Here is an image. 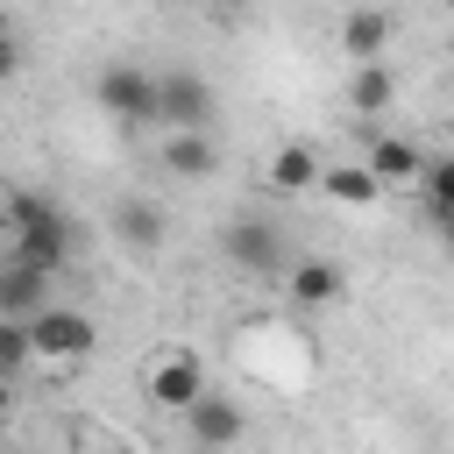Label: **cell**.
<instances>
[{
	"instance_id": "1",
	"label": "cell",
	"mask_w": 454,
	"mask_h": 454,
	"mask_svg": "<svg viewBox=\"0 0 454 454\" xmlns=\"http://www.w3.org/2000/svg\"><path fill=\"white\" fill-rule=\"evenodd\" d=\"M7 255L57 277L71 262V220L50 199H35V192H7Z\"/></svg>"
},
{
	"instance_id": "2",
	"label": "cell",
	"mask_w": 454,
	"mask_h": 454,
	"mask_svg": "<svg viewBox=\"0 0 454 454\" xmlns=\"http://www.w3.org/2000/svg\"><path fill=\"white\" fill-rule=\"evenodd\" d=\"M92 92H99V106H106L121 128L163 121V78H156V71H142V64H106Z\"/></svg>"
},
{
	"instance_id": "3",
	"label": "cell",
	"mask_w": 454,
	"mask_h": 454,
	"mask_svg": "<svg viewBox=\"0 0 454 454\" xmlns=\"http://www.w3.org/2000/svg\"><path fill=\"white\" fill-rule=\"evenodd\" d=\"M220 248H227V262L248 270V277H284V270H291V262H284V234H277L262 213L227 220V227H220Z\"/></svg>"
},
{
	"instance_id": "4",
	"label": "cell",
	"mask_w": 454,
	"mask_h": 454,
	"mask_svg": "<svg viewBox=\"0 0 454 454\" xmlns=\"http://www.w3.org/2000/svg\"><path fill=\"white\" fill-rule=\"evenodd\" d=\"M213 390H206V362L192 355V348H170V355H156V369H149V404H163V411H192V404H206Z\"/></svg>"
},
{
	"instance_id": "5",
	"label": "cell",
	"mask_w": 454,
	"mask_h": 454,
	"mask_svg": "<svg viewBox=\"0 0 454 454\" xmlns=\"http://www.w3.org/2000/svg\"><path fill=\"white\" fill-rule=\"evenodd\" d=\"M92 348H99L92 312H78V305H50V312L35 319V355H43V362H85Z\"/></svg>"
},
{
	"instance_id": "6",
	"label": "cell",
	"mask_w": 454,
	"mask_h": 454,
	"mask_svg": "<svg viewBox=\"0 0 454 454\" xmlns=\"http://www.w3.org/2000/svg\"><path fill=\"white\" fill-rule=\"evenodd\" d=\"M163 128L170 135H206L213 128V85L199 71H163Z\"/></svg>"
},
{
	"instance_id": "7",
	"label": "cell",
	"mask_w": 454,
	"mask_h": 454,
	"mask_svg": "<svg viewBox=\"0 0 454 454\" xmlns=\"http://www.w3.org/2000/svg\"><path fill=\"white\" fill-rule=\"evenodd\" d=\"M50 284H57L50 270H35V262H14V255H7V262H0V319H28V326H35V319L57 305V291H50Z\"/></svg>"
},
{
	"instance_id": "8",
	"label": "cell",
	"mask_w": 454,
	"mask_h": 454,
	"mask_svg": "<svg viewBox=\"0 0 454 454\" xmlns=\"http://www.w3.org/2000/svg\"><path fill=\"white\" fill-rule=\"evenodd\" d=\"M184 433H192V447L199 454H227V447H241V433H248V411L234 404V397H206V404H192L184 411Z\"/></svg>"
},
{
	"instance_id": "9",
	"label": "cell",
	"mask_w": 454,
	"mask_h": 454,
	"mask_svg": "<svg viewBox=\"0 0 454 454\" xmlns=\"http://www.w3.org/2000/svg\"><path fill=\"white\" fill-rule=\"evenodd\" d=\"M106 220H114V241H121V248H135V255H156V248H163V234H170L163 206H156V199H142V192H135V199H114V213H106Z\"/></svg>"
},
{
	"instance_id": "10",
	"label": "cell",
	"mask_w": 454,
	"mask_h": 454,
	"mask_svg": "<svg viewBox=\"0 0 454 454\" xmlns=\"http://www.w3.org/2000/svg\"><path fill=\"white\" fill-rule=\"evenodd\" d=\"M284 291H291V305L319 312V305H340V298H348V270L326 262V255H305V262L284 270Z\"/></svg>"
},
{
	"instance_id": "11",
	"label": "cell",
	"mask_w": 454,
	"mask_h": 454,
	"mask_svg": "<svg viewBox=\"0 0 454 454\" xmlns=\"http://www.w3.org/2000/svg\"><path fill=\"white\" fill-rule=\"evenodd\" d=\"M390 35H397V21H390L383 7H348V14H340V50H348L355 64H383Z\"/></svg>"
},
{
	"instance_id": "12",
	"label": "cell",
	"mask_w": 454,
	"mask_h": 454,
	"mask_svg": "<svg viewBox=\"0 0 454 454\" xmlns=\"http://www.w3.org/2000/svg\"><path fill=\"white\" fill-rule=\"evenodd\" d=\"M163 170H170V177H184V184L213 177V170H220L213 135H163Z\"/></svg>"
},
{
	"instance_id": "13",
	"label": "cell",
	"mask_w": 454,
	"mask_h": 454,
	"mask_svg": "<svg viewBox=\"0 0 454 454\" xmlns=\"http://www.w3.org/2000/svg\"><path fill=\"white\" fill-rule=\"evenodd\" d=\"M369 170H376V184H426V149L419 142H404V135H383L376 149H369Z\"/></svg>"
},
{
	"instance_id": "14",
	"label": "cell",
	"mask_w": 454,
	"mask_h": 454,
	"mask_svg": "<svg viewBox=\"0 0 454 454\" xmlns=\"http://www.w3.org/2000/svg\"><path fill=\"white\" fill-rule=\"evenodd\" d=\"M319 177H326V163H319L305 142H284V149L270 156V184H277V192H312Z\"/></svg>"
},
{
	"instance_id": "15",
	"label": "cell",
	"mask_w": 454,
	"mask_h": 454,
	"mask_svg": "<svg viewBox=\"0 0 454 454\" xmlns=\"http://www.w3.org/2000/svg\"><path fill=\"white\" fill-rule=\"evenodd\" d=\"M319 192H326L333 206H376V199H383V184H376L369 163H333V170L319 177Z\"/></svg>"
},
{
	"instance_id": "16",
	"label": "cell",
	"mask_w": 454,
	"mask_h": 454,
	"mask_svg": "<svg viewBox=\"0 0 454 454\" xmlns=\"http://www.w3.org/2000/svg\"><path fill=\"white\" fill-rule=\"evenodd\" d=\"M397 99V71L390 64H355V78H348V106L355 114H383Z\"/></svg>"
},
{
	"instance_id": "17",
	"label": "cell",
	"mask_w": 454,
	"mask_h": 454,
	"mask_svg": "<svg viewBox=\"0 0 454 454\" xmlns=\"http://www.w3.org/2000/svg\"><path fill=\"white\" fill-rule=\"evenodd\" d=\"M28 355H35V326H28V319H0V369L21 376Z\"/></svg>"
},
{
	"instance_id": "18",
	"label": "cell",
	"mask_w": 454,
	"mask_h": 454,
	"mask_svg": "<svg viewBox=\"0 0 454 454\" xmlns=\"http://www.w3.org/2000/svg\"><path fill=\"white\" fill-rule=\"evenodd\" d=\"M426 199H433V213H454V149L426 163Z\"/></svg>"
},
{
	"instance_id": "19",
	"label": "cell",
	"mask_w": 454,
	"mask_h": 454,
	"mask_svg": "<svg viewBox=\"0 0 454 454\" xmlns=\"http://www.w3.org/2000/svg\"><path fill=\"white\" fill-rule=\"evenodd\" d=\"M440 234H447V248H454V213H440Z\"/></svg>"
},
{
	"instance_id": "20",
	"label": "cell",
	"mask_w": 454,
	"mask_h": 454,
	"mask_svg": "<svg viewBox=\"0 0 454 454\" xmlns=\"http://www.w3.org/2000/svg\"><path fill=\"white\" fill-rule=\"evenodd\" d=\"M447 135H454V114H447Z\"/></svg>"
}]
</instances>
